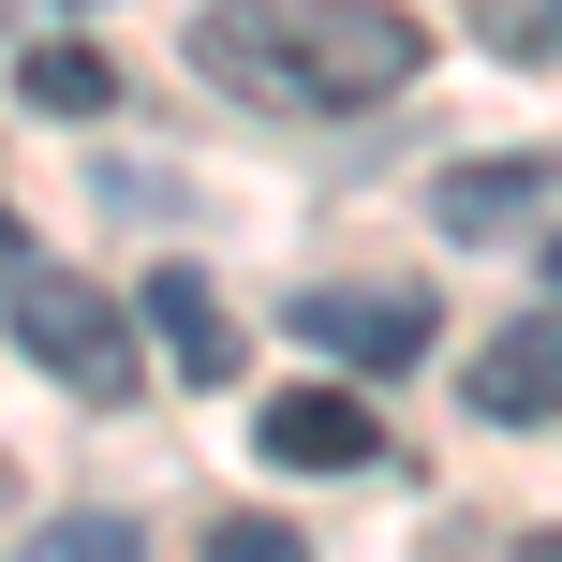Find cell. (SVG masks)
Wrapping results in <instances>:
<instances>
[{
  "label": "cell",
  "instance_id": "8",
  "mask_svg": "<svg viewBox=\"0 0 562 562\" xmlns=\"http://www.w3.org/2000/svg\"><path fill=\"white\" fill-rule=\"evenodd\" d=\"M15 89H30L45 119H104V104H119V59L59 30V45H30V59H15Z\"/></svg>",
  "mask_w": 562,
  "mask_h": 562
},
{
  "label": "cell",
  "instance_id": "7",
  "mask_svg": "<svg viewBox=\"0 0 562 562\" xmlns=\"http://www.w3.org/2000/svg\"><path fill=\"white\" fill-rule=\"evenodd\" d=\"M296 326L326 340V356H356V370H415V356H429V311L400 296V281H370V296H311Z\"/></svg>",
  "mask_w": 562,
  "mask_h": 562
},
{
  "label": "cell",
  "instance_id": "11",
  "mask_svg": "<svg viewBox=\"0 0 562 562\" xmlns=\"http://www.w3.org/2000/svg\"><path fill=\"white\" fill-rule=\"evenodd\" d=\"M207 562H311V533H281V518H223Z\"/></svg>",
  "mask_w": 562,
  "mask_h": 562
},
{
  "label": "cell",
  "instance_id": "12",
  "mask_svg": "<svg viewBox=\"0 0 562 562\" xmlns=\"http://www.w3.org/2000/svg\"><path fill=\"white\" fill-rule=\"evenodd\" d=\"M15 267H30V223H15V207H0V281H15Z\"/></svg>",
  "mask_w": 562,
  "mask_h": 562
},
{
  "label": "cell",
  "instance_id": "1",
  "mask_svg": "<svg viewBox=\"0 0 562 562\" xmlns=\"http://www.w3.org/2000/svg\"><path fill=\"white\" fill-rule=\"evenodd\" d=\"M193 59L237 89V104H281V119H356L385 89H415L429 30L400 0H207L193 15Z\"/></svg>",
  "mask_w": 562,
  "mask_h": 562
},
{
  "label": "cell",
  "instance_id": "3",
  "mask_svg": "<svg viewBox=\"0 0 562 562\" xmlns=\"http://www.w3.org/2000/svg\"><path fill=\"white\" fill-rule=\"evenodd\" d=\"M474 415L488 429H548L562 415V311H518V326L474 340Z\"/></svg>",
  "mask_w": 562,
  "mask_h": 562
},
{
  "label": "cell",
  "instance_id": "6",
  "mask_svg": "<svg viewBox=\"0 0 562 562\" xmlns=\"http://www.w3.org/2000/svg\"><path fill=\"white\" fill-rule=\"evenodd\" d=\"M548 193H562V164H533V148H504V164H459L445 193H429V223L474 252V237H518V223H548Z\"/></svg>",
  "mask_w": 562,
  "mask_h": 562
},
{
  "label": "cell",
  "instance_id": "13",
  "mask_svg": "<svg viewBox=\"0 0 562 562\" xmlns=\"http://www.w3.org/2000/svg\"><path fill=\"white\" fill-rule=\"evenodd\" d=\"M518 562H562V533H533V548H518Z\"/></svg>",
  "mask_w": 562,
  "mask_h": 562
},
{
  "label": "cell",
  "instance_id": "14",
  "mask_svg": "<svg viewBox=\"0 0 562 562\" xmlns=\"http://www.w3.org/2000/svg\"><path fill=\"white\" fill-rule=\"evenodd\" d=\"M548 267H562V237H548Z\"/></svg>",
  "mask_w": 562,
  "mask_h": 562
},
{
  "label": "cell",
  "instance_id": "4",
  "mask_svg": "<svg viewBox=\"0 0 562 562\" xmlns=\"http://www.w3.org/2000/svg\"><path fill=\"white\" fill-rule=\"evenodd\" d=\"M148 340H164V370L178 385H237V311H223V281L207 267H148Z\"/></svg>",
  "mask_w": 562,
  "mask_h": 562
},
{
  "label": "cell",
  "instance_id": "10",
  "mask_svg": "<svg viewBox=\"0 0 562 562\" xmlns=\"http://www.w3.org/2000/svg\"><path fill=\"white\" fill-rule=\"evenodd\" d=\"M30 562H148V548L119 533V518H45V548H30Z\"/></svg>",
  "mask_w": 562,
  "mask_h": 562
},
{
  "label": "cell",
  "instance_id": "5",
  "mask_svg": "<svg viewBox=\"0 0 562 562\" xmlns=\"http://www.w3.org/2000/svg\"><path fill=\"white\" fill-rule=\"evenodd\" d=\"M267 459L281 474H356V459H385V429H370V400H340V385H281L267 400Z\"/></svg>",
  "mask_w": 562,
  "mask_h": 562
},
{
  "label": "cell",
  "instance_id": "9",
  "mask_svg": "<svg viewBox=\"0 0 562 562\" xmlns=\"http://www.w3.org/2000/svg\"><path fill=\"white\" fill-rule=\"evenodd\" d=\"M474 45H504V59H562V0H474Z\"/></svg>",
  "mask_w": 562,
  "mask_h": 562
},
{
  "label": "cell",
  "instance_id": "2",
  "mask_svg": "<svg viewBox=\"0 0 562 562\" xmlns=\"http://www.w3.org/2000/svg\"><path fill=\"white\" fill-rule=\"evenodd\" d=\"M0 296H15V340H30L75 400H134V311H119L104 281H75V267H15Z\"/></svg>",
  "mask_w": 562,
  "mask_h": 562
}]
</instances>
